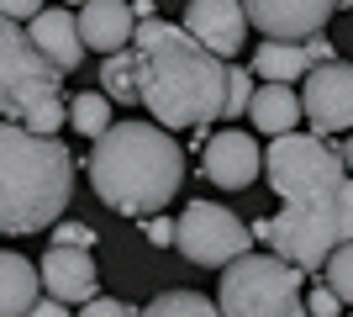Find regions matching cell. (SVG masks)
Masks as SVG:
<instances>
[{"label":"cell","instance_id":"cell-25","mask_svg":"<svg viewBox=\"0 0 353 317\" xmlns=\"http://www.w3.org/2000/svg\"><path fill=\"white\" fill-rule=\"evenodd\" d=\"M37 11H48L43 0H0V16H6V21H32Z\"/></svg>","mask_w":353,"mask_h":317},{"label":"cell","instance_id":"cell-24","mask_svg":"<svg viewBox=\"0 0 353 317\" xmlns=\"http://www.w3.org/2000/svg\"><path fill=\"white\" fill-rule=\"evenodd\" d=\"M79 317H137V307L117 302V296H90V302L79 307Z\"/></svg>","mask_w":353,"mask_h":317},{"label":"cell","instance_id":"cell-1","mask_svg":"<svg viewBox=\"0 0 353 317\" xmlns=\"http://www.w3.org/2000/svg\"><path fill=\"white\" fill-rule=\"evenodd\" d=\"M137 101L159 127H211L227 111V64L174 21H137Z\"/></svg>","mask_w":353,"mask_h":317},{"label":"cell","instance_id":"cell-23","mask_svg":"<svg viewBox=\"0 0 353 317\" xmlns=\"http://www.w3.org/2000/svg\"><path fill=\"white\" fill-rule=\"evenodd\" d=\"M306 312H311V317H338V312H343V296H338L332 286H311V291H306Z\"/></svg>","mask_w":353,"mask_h":317},{"label":"cell","instance_id":"cell-18","mask_svg":"<svg viewBox=\"0 0 353 317\" xmlns=\"http://www.w3.org/2000/svg\"><path fill=\"white\" fill-rule=\"evenodd\" d=\"M137 317H221V307L211 296H201V291H163Z\"/></svg>","mask_w":353,"mask_h":317},{"label":"cell","instance_id":"cell-16","mask_svg":"<svg viewBox=\"0 0 353 317\" xmlns=\"http://www.w3.org/2000/svg\"><path fill=\"white\" fill-rule=\"evenodd\" d=\"M37 291H43V275L32 270L21 254L0 249V317H27Z\"/></svg>","mask_w":353,"mask_h":317},{"label":"cell","instance_id":"cell-12","mask_svg":"<svg viewBox=\"0 0 353 317\" xmlns=\"http://www.w3.org/2000/svg\"><path fill=\"white\" fill-rule=\"evenodd\" d=\"M79 37H85V48H95V53L132 48V37H137L132 0H85V6H79Z\"/></svg>","mask_w":353,"mask_h":317},{"label":"cell","instance_id":"cell-14","mask_svg":"<svg viewBox=\"0 0 353 317\" xmlns=\"http://www.w3.org/2000/svg\"><path fill=\"white\" fill-rule=\"evenodd\" d=\"M248 117H253V127H259V133L285 137V133H295V122L306 117V111H301V95H295L290 85H269V79H259Z\"/></svg>","mask_w":353,"mask_h":317},{"label":"cell","instance_id":"cell-6","mask_svg":"<svg viewBox=\"0 0 353 317\" xmlns=\"http://www.w3.org/2000/svg\"><path fill=\"white\" fill-rule=\"evenodd\" d=\"M248 243H253V227H243L216 201H190L174 222V249L201 270H227L232 259L248 254Z\"/></svg>","mask_w":353,"mask_h":317},{"label":"cell","instance_id":"cell-31","mask_svg":"<svg viewBox=\"0 0 353 317\" xmlns=\"http://www.w3.org/2000/svg\"><path fill=\"white\" fill-rule=\"evenodd\" d=\"M63 6H85V0H63Z\"/></svg>","mask_w":353,"mask_h":317},{"label":"cell","instance_id":"cell-7","mask_svg":"<svg viewBox=\"0 0 353 317\" xmlns=\"http://www.w3.org/2000/svg\"><path fill=\"white\" fill-rule=\"evenodd\" d=\"M301 111H306L316 137L353 133V64L332 59L322 69H311L306 85H301Z\"/></svg>","mask_w":353,"mask_h":317},{"label":"cell","instance_id":"cell-34","mask_svg":"<svg viewBox=\"0 0 353 317\" xmlns=\"http://www.w3.org/2000/svg\"><path fill=\"white\" fill-rule=\"evenodd\" d=\"M348 317H353V312H348Z\"/></svg>","mask_w":353,"mask_h":317},{"label":"cell","instance_id":"cell-26","mask_svg":"<svg viewBox=\"0 0 353 317\" xmlns=\"http://www.w3.org/2000/svg\"><path fill=\"white\" fill-rule=\"evenodd\" d=\"M143 233H148V243H159V249H163V243H174V222H169V217H159V211L143 222Z\"/></svg>","mask_w":353,"mask_h":317},{"label":"cell","instance_id":"cell-15","mask_svg":"<svg viewBox=\"0 0 353 317\" xmlns=\"http://www.w3.org/2000/svg\"><path fill=\"white\" fill-rule=\"evenodd\" d=\"M316 64H311V48L306 43H274L264 37L259 53H253V75L269 79V85H295V79H306Z\"/></svg>","mask_w":353,"mask_h":317},{"label":"cell","instance_id":"cell-22","mask_svg":"<svg viewBox=\"0 0 353 317\" xmlns=\"http://www.w3.org/2000/svg\"><path fill=\"white\" fill-rule=\"evenodd\" d=\"M53 243H63V249H90V243H95V227L90 222H53Z\"/></svg>","mask_w":353,"mask_h":317},{"label":"cell","instance_id":"cell-33","mask_svg":"<svg viewBox=\"0 0 353 317\" xmlns=\"http://www.w3.org/2000/svg\"><path fill=\"white\" fill-rule=\"evenodd\" d=\"M306 317H311V312H306Z\"/></svg>","mask_w":353,"mask_h":317},{"label":"cell","instance_id":"cell-13","mask_svg":"<svg viewBox=\"0 0 353 317\" xmlns=\"http://www.w3.org/2000/svg\"><path fill=\"white\" fill-rule=\"evenodd\" d=\"M32 43H37V53H43L59 75H74L79 69V59H85V37H79V16L63 11V6H53V11H37L27 21Z\"/></svg>","mask_w":353,"mask_h":317},{"label":"cell","instance_id":"cell-20","mask_svg":"<svg viewBox=\"0 0 353 317\" xmlns=\"http://www.w3.org/2000/svg\"><path fill=\"white\" fill-rule=\"evenodd\" d=\"M253 90H259V75L243 69V64H227V111L221 117H243L253 106Z\"/></svg>","mask_w":353,"mask_h":317},{"label":"cell","instance_id":"cell-19","mask_svg":"<svg viewBox=\"0 0 353 317\" xmlns=\"http://www.w3.org/2000/svg\"><path fill=\"white\" fill-rule=\"evenodd\" d=\"M69 122H74V133L79 137H101L105 127H111V95H74L69 101Z\"/></svg>","mask_w":353,"mask_h":317},{"label":"cell","instance_id":"cell-28","mask_svg":"<svg viewBox=\"0 0 353 317\" xmlns=\"http://www.w3.org/2000/svg\"><path fill=\"white\" fill-rule=\"evenodd\" d=\"M27 317H69V307H63V302H53V296H37Z\"/></svg>","mask_w":353,"mask_h":317},{"label":"cell","instance_id":"cell-9","mask_svg":"<svg viewBox=\"0 0 353 317\" xmlns=\"http://www.w3.org/2000/svg\"><path fill=\"white\" fill-rule=\"evenodd\" d=\"M201 169H206V180L221 185V191H248V185L264 175V148H259L243 127H221V133L206 137Z\"/></svg>","mask_w":353,"mask_h":317},{"label":"cell","instance_id":"cell-3","mask_svg":"<svg viewBox=\"0 0 353 317\" xmlns=\"http://www.w3.org/2000/svg\"><path fill=\"white\" fill-rule=\"evenodd\" d=\"M74 196V153L21 122H0V233H37Z\"/></svg>","mask_w":353,"mask_h":317},{"label":"cell","instance_id":"cell-17","mask_svg":"<svg viewBox=\"0 0 353 317\" xmlns=\"http://www.w3.org/2000/svg\"><path fill=\"white\" fill-rule=\"evenodd\" d=\"M101 95H111V101H121V106L137 101V53H132V48L105 53V64H101Z\"/></svg>","mask_w":353,"mask_h":317},{"label":"cell","instance_id":"cell-8","mask_svg":"<svg viewBox=\"0 0 353 317\" xmlns=\"http://www.w3.org/2000/svg\"><path fill=\"white\" fill-rule=\"evenodd\" d=\"M253 32H264L274 43H306L316 32H327L338 0H243Z\"/></svg>","mask_w":353,"mask_h":317},{"label":"cell","instance_id":"cell-2","mask_svg":"<svg viewBox=\"0 0 353 317\" xmlns=\"http://www.w3.org/2000/svg\"><path fill=\"white\" fill-rule=\"evenodd\" d=\"M90 191L121 217H153L185 185V148L159 122H111L85 159Z\"/></svg>","mask_w":353,"mask_h":317},{"label":"cell","instance_id":"cell-30","mask_svg":"<svg viewBox=\"0 0 353 317\" xmlns=\"http://www.w3.org/2000/svg\"><path fill=\"white\" fill-rule=\"evenodd\" d=\"M343 164H348V175H353V133H348V143H343Z\"/></svg>","mask_w":353,"mask_h":317},{"label":"cell","instance_id":"cell-5","mask_svg":"<svg viewBox=\"0 0 353 317\" xmlns=\"http://www.w3.org/2000/svg\"><path fill=\"white\" fill-rule=\"evenodd\" d=\"M221 317H306V270L280 254H243L221 270Z\"/></svg>","mask_w":353,"mask_h":317},{"label":"cell","instance_id":"cell-32","mask_svg":"<svg viewBox=\"0 0 353 317\" xmlns=\"http://www.w3.org/2000/svg\"><path fill=\"white\" fill-rule=\"evenodd\" d=\"M338 6H348V11H353V0H338Z\"/></svg>","mask_w":353,"mask_h":317},{"label":"cell","instance_id":"cell-27","mask_svg":"<svg viewBox=\"0 0 353 317\" xmlns=\"http://www.w3.org/2000/svg\"><path fill=\"white\" fill-rule=\"evenodd\" d=\"M306 48H311V64H316V69L338 59V48H332V37H327V32H316V37H306Z\"/></svg>","mask_w":353,"mask_h":317},{"label":"cell","instance_id":"cell-4","mask_svg":"<svg viewBox=\"0 0 353 317\" xmlns=\"http://www.w3.org/2000/svg\"><path fill=\"white\" fill-rule=\"evenodd\" d=\"M0 122H21L43 137H59V127L69 122L63 75L37 53L32 32L6 16H0Z\"/></svg>","mask_w":353,"mask_h":317},{"label":"cell","instance_id":"cell-10","mask_svg":"<svg viewBox=\"0 0 353 317\" xmlns=\"http://www.w3.org/2000/svg\"><path fill=\"white\" fill-rule=\"evenodd\" d=\"M179 27L190 32L201 48H211L216 59H237L253 21H248V11H243V0H190Z\"/></svg>","mask_w":353,"mask_h":317},{"label":"cell","instance_id":"cell-11","mask_svg":"<svg viewBox=\"0 0 353 317\" xmlns=\"http://www.w3.org/2000/svg\"><path fill=\"white\" fill-rule=\"evenodd\" d=\"M37 275H43V291L63 307H85L95 296V286H101V270H95L90 249H63V243H53L43 254Z\"/></svg>","mask_w":353,"mask_h":317},{"label":"cell","instance_id":"cell-29","mask_svg":"<svg viewBox=\"0 0 353 317\" xmlns=\"http://www.w3.org/2000/svg\"><path fill=\"white\" fill-rule=\"evenodd\" d=\"M132 11H137V21H153V0H132Z\"/></svg>","mask_w":353,"mask_h":317},{"label":"cell","instance_id":"cell-21","mask_svg":"<svg viewBox=\"0 0 353 317\" xmlns=\"http://www.w3.org/2000/svg\"><path fill=\"white\" fill-rule=\"evenodd\" d=\"M327 286L343 296V307H353V243H338L327 259Z\"/></svg>","mask_w":353,"mask_h":317}]
</instances>
